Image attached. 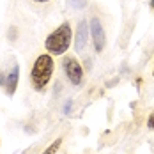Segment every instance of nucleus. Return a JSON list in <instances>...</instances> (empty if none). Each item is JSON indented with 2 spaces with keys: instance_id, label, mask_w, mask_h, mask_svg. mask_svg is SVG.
<instances>
[{
  "instance_id": "obj_10",
  "label": "nucleus",
  "mask_w": 154,
  "mask_h": 154,
  "mask_svg": "<svg viewBox=\"0 0 154 154\" xmlns=\"http://www.w3.org/2000/svg\"><path fill=\"white\" fill-rule=\"evenodd\" d=\"M34 2H39V4H43V2H48V0H34Z\"/></svg>"
},
{
  "instance_id": "obj_6",
  "label": "nucleus",
  "mask_w": 154,
  "mask_h": 154,
  "mask_svg": "<svg viewBox=\"0 0 154 154\" xmlns=\"http://www.w3.org/2000/svg\"><path fill=\"white\" fill-rule=\"evenodd\" d=\"M89 23L87 21H80L76 29V37H75V48H76L78 53H82L85 50V45H87V39H89Z\"/></svg>"
},
{
  "instance_id": "obj_12",
  "label": "nucleus",
  "mask_w": 154,
  "mask_h": 154,
  "mask_svg": "<svg viewBox=\"0 0 154 154\" xmlns=\"http://www.w3.org/2000/svg\"><path fill=\"white\" fill-rule=\"evenodd\" d=\"M152 76H154V71H152Z\"/></svg>"
},
{
  "instance_id": "obj_11",
  "label": "nucleus",
  "mask_w": 154,
  "mask_h": 154,
  "mask_svg": "<svg viewBox=\"0 0 154 154\" xmlns=\"http://www.w3.org/2000/svg\"><path fill=\"white\" fill-rule=\"evenodd\" d=\"M151 9H154V0H151Z\"/></svg>"
},
{
  "instance_id": "obj_5",
  "label": "nucleus",
  "mask_w": 154,
  "mask_h": 154,
  "mask_svg": "<svg viewBox=\"0 0 154 154\" xmlns=\"http://www.w3.org/2000/svg\"><path fill=\"white\" fill-rule=\"evenodd\" d=\"M18 76H20V67H18V62H13V67L9 71H5V80H4V89L7 96H13L16 92V87H18Z\"/></svg>"
},
{
  "instance_id": "obj_8",
  "label": "nucleus",
  "mask_w": 154,
  "mask_h": 154,
  "mask_svg": "<svg viewBox=\"0 0 154 154\" xmlns=\"http://www.w3.org/2000/svg\"><path fill=\"white\" fill-rule=\"evenodd\" d=\"M147 128L149 129H154V112L149 115V119H147Z\"/></svg>"
},
{
  "instance_id": "obj_7",
  "label": "nucleus",
  "mask_w": 154,
  "mask_h": 154,
  "mask_svg": "<svg viewBox=\"0 0 154 154\" xmlns=\"http://www.w3.org/2000/svg\"><path fill=\"white\" fill-rule=\"evenodd\" d=\"M60 143H62V138H57V140H55V142H53V143H51V145H50V147H48V149H46V151H45L43 154H55L57 151H59V149H60Z\"/></svg>"
},
{
  "instance_id": "obj_4",
  "label": "nucleus",
  "mask_w": 154,
  "mask_h": 154,
  "mask_svg": "<svg viewBox=\"0 0 154 154\" xmlns=\"http://www.w3.org/2000/svg\"><path fill=\"white\" fill-rule=\"evenodd\" d=\"M91 34H92V41H94V50L96 51H103L105 50V45H106V35H105V29H103V23L97 20V18H92L91 20Z\"/></svg>"
},
{
  "instance_id": "obj_1",
  "label": "nucleus",
  "mask_w": 154,
  "mask_h": 154,
  "mask_svg": "<svg viewBox=\"0 0 154 154\" xmlns=\"http://www.w3.org/2000/svg\"><path fill=\"white\" fill-rule=\"evenodd\" d=\"M71 39H73L71 25L67 21H64L60 27H57V30H53L46 37L45 48L51 55H64L67 51V48L71 46Z\"/></svg>"
},
{
  "instance_id": "obj_9",
  "label": "nucleus",
  "mask_w": 154,
  "mask_h": 154,
  "mask_svg": "<svg viewBox=\"0 0 154 154\" xmlns=\"http://www.w3.org/2000/svg\"><path fill=\"white\" fill-rule=\"evenodd\" d=\"M71 4L75 7H85V0H71Z\"/></svg>"
},
{
  "instance_id": "obj_2",
  "label": "nucleus",
  "mask_w": 154,
  "mask_h": 154,
  "mask_svg": "<svg viewBox=\"0 0 154 154\" xmlns=\"http://www.w3.org/2000/svg\"><path fill=\"white\" fill-rule=\"evenodd\" d=\"M51 75H53V59L50 57V53L39 55L35 59L34 66H32V71H30V80H32L34 89L35 91H43L48 85Z\"/></svg>"
},
{
  "instance_id": "obj_3",
  "label": "nucleus",
  "mask_w": 154,
  "mask_h": 154,
  "mask_svg": "<svg viewBox=\"0 0 154 154\" xmlns=\"http://www.w3.org/2000/svg\"><path fill=\"white\" fill-rule=\"evenodd\" d=\"M62 67H64V73H66L67 80L73 85H80L82 83V80H83V69H82L80 62L75 57H64Z\"/></svg>"
}]
</instances>
